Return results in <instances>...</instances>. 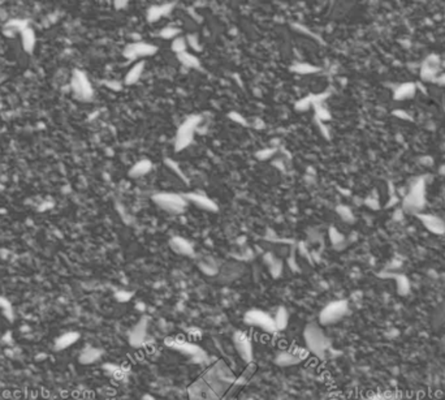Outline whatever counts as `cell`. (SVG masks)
I'll return each instance as SVG.
<instances>
[{"label":"cell","mask_w":445,"mask_h":400,"mask_svg":"<svg viewBox=\"0 0 445 400\" xmlns=\"http://www.w3.org/2000/svg\"><path fill=\"white\" fill-rule=\"evenodd\" d=\"M235 373L224 360L208 366L188 387L189 400H220L236 381Z\"/></svg>","instance_id":"1"},{"label":"cell","mask_w":445,"mask_h":400,"mask_svg":"<svg viewBox=\"0 0 445 400\" xmlns=\"http://www.w3.org/2000/svg\"><path fill=\"white\" fill-rule=\"evenodd\" d=\"M303 340L306 344V349L319 359H324L327 351L329 349V344H331L323 329L316 323H309L305 327Z\"/></svg>","instance_id":"2"},{"label":"cell","mask_w":445,"mask_h":400,"mask_svg":"<svg viewBox=\"0 0 445 400\" xmlns=\"http://www.w3.org/2000/svg\"><path fill=\"white\" fill-rule=\"evenodd\" d=\"M348 309H349V307H348V303L345 300L332 301V303L327 304L320 310V313H319V323L321 326L333 325V323L343 320L345 314L348 313Z\"/></svg>","instance_id":"3"},{"label":"cell","mask_w":445,"mask_h":400,"mask_svg":"<svg viewBox=\"0 0 445 400\" xmlns=\"http://www.w3.org/2000/svg\"><path fill=\"white\" fill-rule=\"evenodd\" d=\"M244 321L249 326L258 327V329L263 330L264 332H268V334H273V332L277 331L273 317H271L268 313L263 312V310L250 309L249 312L245 313Z\"/></svg>","instance_id":"4"},{"label":"cell","mask_w":445,"mask_h":400,"mask_svg":"<svg viewBox=\"0 0 445 400\" xmlns=\"http://www.w3.org/2000/svg\"><path fill=\"white\" fill-rule=\"evenodd\" d=\"M257 372V365L254 363L247 364L246 369L241 373V374L238 375L237 378H236L235 383L231 386L228 391H227V394L221 397L220 400H237V395L240 394V391L245 387V386L250 382V379L253 378V375L255 374Z\"/></svg>","instance_id":"5"},{"label":"cell","mask_w":445,"mask_h":400,"mask_svg":"<svg viewBox=\"0 0 445 400\" xmlns=\"http://www.w3.org/2000/svg\"><path fill=\"white\" fill-rule=\"evenodd\" d=\"M233 343H235L236 351H237V354L241 357V360L245 361L246 364L253 363V341H251V339L249 338L246 332L241 331V330L236 331L233 334Z\"/></svg>","instance_id":"6"},{"label":"cell","mask_w":445,"mask_h":400,"mask_svg":"<svg viewBox=\"0 0 445 400\" xmlns=\"http://www.w3.org/2000/svg\"><path fill=\"white\" fill-rule=\"evenodd\" d=\"M307 352L309 351H302V349H284L277 352L273 359L275 364L277 366H282V368H288V366H293L300 364L301 361H303L307 357Z\"/></svg>","instance_id":"7"},{"label":"cell","mask_w":445,"mask_h":400,"mask_svg":"<svg viewBox=\"0 0 445 400\" xmlns=\"http://www.w3.org/2000/svg\"><path fill=\"white\" fill-rule=\"evenodd\" d=\"M155 202L158 204L160 208H163L164 210L171 211V213H181V211L185 209L186 201L176 194H167V193H163V194H158L154 197Z\"/></svg>","instance_id":"8"},{"label":"cell","mask_w":445,"mask_h":400,"mask_svg":"<svg viewBox=\"0 0 445 400\" xmlns=\"http://www.w3.org/2000/svg\"><path fill=\"white\" fill-rule=\"evenodd\" d=\"M148 318L142 317L129 331V344L133 348H139L147 339Z\"/></svg>","instance_id":"9"},{"label":"cell","mask_w":445,"mask_h":400,"mask_svg":"<svg viewBox=\"0 0 445 400\" xmlns=\"http://www.w3.org/2000/svg\"><path fill=\"white\" fill-rule=\"evenodd\" d=\"M165 345L170 347L171 349H175L177 352H181L184 355H188V356L197 357L199 355H202V349L198 347L197 344L192 343V341L184 340V339L179 338H168L165 339Z\"/></svg>","instance_id":"10"},{"label":"cell","mask_w":445,"mask_h":400,"mask_svg":"<svg viewBox=\"0 0 445 400\" xmlns=\"http://www.w3.org/2000/svg\"><path fill=\"white\" fill-rule=\"evenodd\" d=\"M198 121L199 119L197 118H189L188 120L183 124V127L180 128L179 136H177V150L184 149L185 146H188L190 143L193 138V133H194V129L197 127Z\"/></svg>","instance_id":"11"},{"label":"cell","mask_w":445,"mask_h":400,"mask_svg":"<svg viewBox=\"0 0 445 400\" xmlns=\"http://www.w3.org/2000/svg\"><path fill=\"white\" fill-rule=\"evenodd\" d=\"M156 51L154 46L151 44H145V43H137V44H130L127 48V55L128 58H136V56H146L151 55Z\"/></svg>","instance_id":"12"},{"label":"cell","mask_w":445,"mask_h":400,"mask_svg":"<svg viewBox=\"0 0 445 400\" xmlns=\"http://www.w3.org/2000/svg\"><path fill=\"white\" fill-rule=\"evenodd\" d=\"M78 339H80V334H78V332H76V331L65 332V334H63L62 336H59V338L56 339V341H55L56 349L60 351V349H65V348L71 347V345H73L74 343L78 340Z\"/></svg>","instance_id":"13"},{"label":"cell","mask_w":445,"mask_h":400,"mask_svg":"<svg viewBox=\"0 0 445 400\" xmlns=\"http://www.w3.org/2000/svg\"><path fill=\"white\" fill-rule=\"evenodd\" d=\"M102 356V351L98 349V348H93V347H89V348H85L80 355V363L81 364H93L95 363L96 360H99Z\"/></svg>","instance_id":"14"},{"label":"cell","mask_w":445,"mask_h":400,"mask_svg":"<svg viewBox=\"0 0 445 400\" xmlns=\"http://www.w3.org/2000/svg\"><path fill=\"white\" fill-rule=\"evenodd\" d=\"M273 321H275V326L277 331H283L288 327L289 325V313L284 307H279L276 310L275 317H273Z\"/></svg>","instance_id":"15"},{"label":"cell","mask_w":445,"mask_h":400,"mask_svg":"<svg viewBox=\"0 0 445 400\" xmlns=\"http://www.w3.org/2000/svg\"><path fill=\"white\" fill-rule=\"evenodd\" d=\"M171 246L173 248V251L180 253V255H184V256L193 255V246L190 245L186 240L180 239V237L173 239L172 242H171Z\"/></svg>","instance_id":"16"},{"label":"cell","mask_w":445,"mask_h":400,"mask_svg":"<svg viewBox=\"0 0 445 400\" xmlns=\"http://www.w3.org/2000/svg\"><path fill=\"white\" fill-rule=\"evenodd\" d=\"M143 65H145L143 64V62H141L130 69V72L127 75V84H134V82L138 80L139 76H141V73H142L143 71Z\"/></svg>","instance_id":"17"},{"label":"cell","mask_w":445,"mask_h":400,"mask_svg":"<svg viewBox=\"0 0 445 400\" xmlns=\"http://www.w3.org/2000/svg\"><path fill=\"white\" fill-rule=\"evenodd\" d=\"M189 197H190V199H193V202H194V204H197V205L201 206V208L208 209V210H216V206H215V204H213V202H211L210 199L204 198V197H199V195H195V194L189 195Z\"/></svg>","instance_id":"18"},{"label":"cell","mask_w":445,"mask_h":400,"mask_svg":"<svg viewBox=\"0 0 445 400\" xmlns=\"http://www.w3.org/2000/svg\"><path fill=\"white\" fill-rule=\"evenodd\" d=\"M170 8V6H163V7H152L151 10L148 11V20H154L159 19L160 16H163L164 13L167 12V10Z\"/></svg>","instance_id":"19"},{"label":"cell","mask_w":445,"mask_h":400,"mask_svg":"<svg viewBox=\"0 0 445 400\" xmlns=\"http://www.w3.org/2000/svg\"><path fill=\"white\" fill-rule=\"evenodd\" d=\"M150 168H151V163H148L147 161H143L141 162V163H138V165L132 170V175H133V176H141V175L146 174Z\"/></svg>","instance_id":"20"},{"label":"cell","mask_w":445,"mask_h":400,"mask_svg":"<svg viewBox=\"0 0 445 400\" xmlns=\"http://www.w3.org/2000/svg\"><path fill=\"white\" fill-rule=\"evenodd\" d=\"M180 60L186 65V67H197L198 60L194 59L193 56H190L189 54H180Z\"/></svg>","instance_id":"21"},{"label":"cell","mask_w":445,"mask_h":400,"mask_svg":"<svg viewBox=\"0 0 445 400\" xmlns=\"http://www.w3.org/2000/svg\"><path fill=\"white\" fill-rule=\"evenodd\" d=\"M185 47H186V42L181 38H177L175 42H173V50L177 51V53L183 54L185 51Z\"/></svg>","instance_id":"22"},{"label":"cell","mask_w":445,"mask_h":400,"mask_svg":"<svg viewBox=\"0 0 445 400\" xmlns=\"http://www.w3.org/2000/svg\"><path fill=\"white\" fill-rule=\"evenodd\" d=\"M365 400H397V397L392 394H377L374 396H370Z\"/></svg>","instance_id":"23"},{"label":"cell","mask_w":445,"mask_h":400,"mask_svg":"<svg viewBox=\"0 0 445 400\" xmlns=\"http://www.w3.org/2000/svg\"><path fill=\"white\" fill-rule=\"evenodd\" d=\"M115 296H116V300H119L120 303H127V301H129L132 298V293L127 291L118 292Z\"/></svg>","instance_id":"24"},{"label":"cell","mask_w":445,"mask_h":400,"mask_svg":"<svg viewBox=\"0 0 445 400\" xmlns=\"http://www.w3.org/2000/svg\"><path fill=\"white\" fill-rule=\"evenodd\" d=\"M176 33H177V30H175V29H165V30L161 33V35H163L164 38H172V37H175V34H176Z\"/></svg>","instance_id":"25"}]
</instances>
